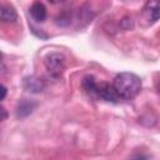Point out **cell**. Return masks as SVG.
<instances>
[{
    "mask_svg": "<svg viewBox=\"0 0 160 160\" xmlns=\"http://www.w3.org/2000/svg\"><path fill=\"white\" fill-rule=\"evenodd\" d=\"M112 86L119 99L131 100L136 98L141 90V79L134 72L124 71L115 76L112 81Z\"/></svg>",
    "mask_w": 160,
    "mask_h": 160,
    "instance_id": "1",
    "label": "cell"
},
{
    "mask_svg": "<svg viewBox=\"0 0 160 160\" xmlns=\"http://www.w3.org/2000/svg\"><path fill=\"white\" fill-rule=\"evenodd\" d=\"M44 65H45V68H46V70L51 78L59 79L62 75L65 66H66L65 55L61 52H58V51H51V52L45 55Z\"/></svg>",
    "mask_w": 160,
    "mask_h": 160,
    "instance_id": "2",
    "label": "cell"
},
{
    "mask_svg": "<svg viewBox=\"0 0 160 160\" xmlns=\"http://www.w3.org/2000/svg\"><path fill=\"white\" fill-rule=\"evenodd\" d=\"M98 99H101L104 101L108 102H118L120 99L112 86V84H108V82H100L98 84Z\"/></svg>",
    "mask_w": 160,
    "mask_h": 160,
    "instance_id": "3",
    "label": "cell"
},
{
    "mask_svg": "<svg viewBox=\"0 0 160 160\" xmlns=\"http://www.w3.org/2000/svg\"><path fill=\"white\" fill-rule=\"evenodd\" d=\"M38 102L35 100L31 99H22L16 104V109H15V114L18 119H25L29 115L32 114V111L36 109Z\"/></svg>",
    "mask_w": 160,
    "mask_h": 160,
    "instance_id": "4",
    "label": "cell"
},
{
    "mask_svg": "<svg viewBox=\"0 0 160 160\" xmlns=\"http://www.w3.org/2000/svg\"><path fill=\"white\" fill-rule=\"evenodd\" d=\"M142 16L148 24H155L159 20V1L149 0L142 8Z\"/></svg>",
    "mask_w": 160,
    "mask_h": 160,
    "instance_id": "5",
    "label": "cell"
},
{
    "mask_svg": "<svg viewBox=\"0 0 160 160\" xmlns=\"http://www.w3.org/2000/svg\"><path fill=\"white\" fill-rule=\"evenodd\" d=\"M22 86L25 90L30 91V92H41L45 89V81L38 76H26L22 80Z\"/></svg>",
    "mask_w": 160,
    "mask_h": 160,
    "instance_id": "6",
    "label": "cell"
},
{
    "mask_svg": "<svg viewBox=\"0 0 160 160\" xmlns=\"http://www.w3.org/2000/svg\"><path fill=\"white\" fill-rule=\"evenodd\" d=\"M81 86H82L85 94L89 98H91L94 100H98V82L95 81L94 76L86 75L81 81Z\"/></svg>",
    "mask_w": 160,
    "mask_h": 160,
    "instance_id": "7",
    "label": "cell"
},
{
    "mask_svg": "<svg viewBox=\"0 0 160 160\" xmlns=\"http://www.w3.org/2000/svg\"><path fill=\"white\" fill-rule=\"evenodd\" d=\"M29 12H30L32 20H35V21H38V22H42V21L46 19V15H48L45 5H44L42 2H40V1H35V2L30 6Z\"/></svg>",
    "mask_w": 160,
    "mask_h": 160,
    "instance_id": "8",
    "label": "cell"
},
{
    "mask_svg": "<svg viewBox=\"0 0 160 160\" xmlns=\"http://www.w3.org/2000/svg\"><path fill=\"white\" fill-rule=\"evenodd\" d=\"M16 18H18L16 11H15L11 6H8V5L0 6V20H1V21L12 22V21L16 20Z\"/></svg>",
    "mask_w": 160,
    "mask_h": 160,
    "instance_id": "9",
    "label": "cell"
},
{
    "mask_svg": "<svg viewBox=\"0 0 160 160\" xmlns=\"http://www.w3.org/2000/svg\"><path fill=\"white\" fill-rule=\"evenodd\" d=\"M8 115H9V114H8L6 109L0 105V122L4 121V120H6V119H8Z\"/></svg>",
    "mask_w": 160,
    "mask_h": 160,
    "instance_id": "10",
    "label": "cell"
},
{
    "mask_svg": "<svg viewBox=\"0 0 160 160\" xmlns=\"http://www.w3.org/2000/svg\"><path fill=\"white\" fill-rule=\"evenodd\" d=\"M6 94H8L6 88H5L4 85H1V84H0V101H1V100H4V99L6 98Z\"/></svg>",
    "mask_w": 160,
    "mask_h": 160,
    "instance_id": "11",
    "label": "cell"
},
{
    "mask_svg": "<svg viewBox=\"0 0 160 160\" xmlns=\"http://www.w3.org/2000/svg\"><path fill=\"white\" fill-rule=\"evenodd\" d=\"M50 2H54V4H56V2H64V1H66V0H49Z\"/></svg>",
    "mask_w": 160,
    "mask_h": 160,
    "instance_id": "12",
    "label": "cell"
}]
</instances>
